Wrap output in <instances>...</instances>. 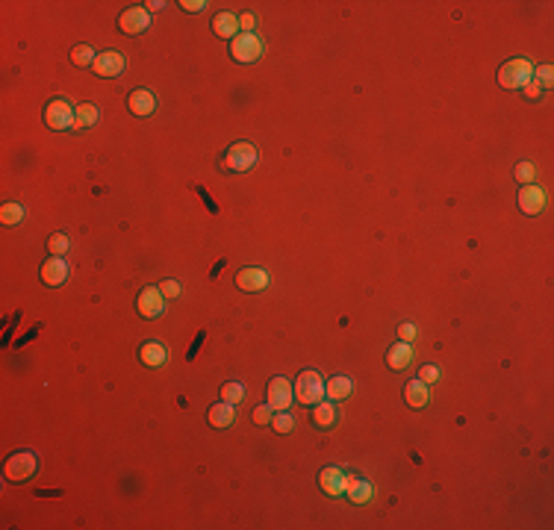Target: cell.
Wrapping results in <instances>:
<instances>
[{
	"instance_id": "obj_1",
	"label": "cell",
	"mask_w": 554,
	"mask_h": 530,
	"mask_svg": "<svg viewBox=\"0 0 554 530\" xmlns=\"http://www.w3.org/2000/svg\"><path fill=\"white\" fill-rule=\"evenodd\" d=\"M256 163H260V151H256V144H251V142L230 144L225 159H221V165L233 171V174H245V171H251Z\"/></svg>"
},
{
	"instance_id": "obj_2",
	"label": "cell",
	"mask_w": 554,
	"mask_h": 530,
	"mask_svg": "<svg viewBox=\"0 0 554 530\" xmlns=\"http://www.w3.org/2000/svg\"><path fill=\"white\" fill-rule=\"evenodd\" d=\"M534 80V65L528 63V59H507L501 68H498V83L501 89H525L528 83Z\"/></svg>"
},
{
	"instance_id": "obj_3",
	"label": "cell",
	"mask_w": 554,
	"mask_h": 530,
	"mask_svg": "<svg viewBox=\"0 0 554 530\" xmlns=\"http://www.w3.org/2000/svg\"><path fill=\"white\" fill-rule=\"evenodd\" d=\"M295 398L304 406H316L318 401H325V377L318 372H301L295 380Z\"/></svg>"
},
{
	"instance_id": "obj_4",
	"label": "cell",
	"mask_w": 554,
	"mask_h": 530,
	"mask_svg": "<svg viewBox=\"0 0 554 530\" xmlns=\"http://www.w3.org/2000/svg\"><path fill=\"white\" fill-rule=\"evenodd\" d=\"M230 56L236 59V63H256V59L263 56V39L256 33H239L236 39L230 42Z\"/></svg>"
},
{
	"instance_id": "obj_5",
	"label": "cell",
	"mask_w": 554,
	"mask_h": 530,
	"mask_svg": "<svg viewBox=\"0 0 554 530\" xmlns=\"http://www.w3.org/2000/svg\"><path fill=\"white\" fill-rule=\"evenodd\" d=\"M35 468H39V460H35L33 451H15L6 460V477L15 480V483H24V480L35 474Z\"/></svg>"
},
{
	"instance_id": "obj_6",
	"label": "cell",
	"mask_w": 554,
	"mask_h": 530,
	"mask_svg": "<svg viewBox=\"0 0 554 530\" xmlns=\"http://www.w3.org/2000/svg\"><path fill=\"white\" fill-rule=\"evenodd\" d=\"M74 113H77V109H74L65 97H54L44 109V121L51 130H71L74 127Z\"/></svg>"
},
{
	"instance_id": "obj_7",
	"label": "cell",
	"mask_w": 554,
	"mask_h": 530,
	"mask_svg": "<svg viewBox=\"0 0 554 530\" xmlns=\"http://www.w3.org/2000/svg\"><path fill=\"white\" fill-rule=\"evenodd\" d=\"M136 310L142 318H159L165 313V295L159 292V286H145L136 298Z\"/></svg>"
},
{
	"instance_id": "obj_8",
	"label": "cell",
	"mask_w": 554,
	"mask_h": 530,
	"mask_svg": "<svg viewBox=\"0 0 554 530\" xmlns=\"http://www.w3.org/2000/svg\"><path fill=\"white\" fill-rule=\"evenodd\" d=\"M292 401H295L292 383L286 377H275L272 383H268V406H272L275 413H283V410H289V406H292Z\"/></svg>"
},
{
	"instance_id": "obj_9",
	"label": "cell",
	"mask_w": 554,
	"mask_h": 530,
	"mask_svg": "<svg viewBox=\"0 0 554 530\" xmlns=\"http://www.w3.org/2000/svg\"><path fill=\"white\" fill-rule=\"evenodd\" d=\"M147 24H151V12H147L145 6H130V9L121 12V18H118L121 33H127V35H139V33H145V30H147Z\"/></svg>"
},
{
	"instance_id": "obj_10",
	"label": "cell",
	"mask_w": 554,
	"mask_h": 530,
	"mask_svg": "<svg viewBox=\"0 0 554 530\" xmlns=\"http://www.w3.org/2000/svg\"><path fill=\"white\" fill-rule=\"evenodd\" d=\"M124 53H118V51H104V53H97V59H95V74L97 77H106V80H113V77H121L124 74Z\"/></svg>"
},
{
	"instance_id": "obj_11",
	"label": "cell",
	"mask_w": 554,
	"mask_h": 530,
	"mask_svg": "<svg viewBox=\"0 0 554 530\" xmlns=\"http://www.w3.org/2000/svg\"><path fill=\"white\" fill-rule=\"evenodd\" d=\"M236 286L242 292H266L268 289V271L260 265H245L239 274H236Z\"/></svg>"
},
{
	"instance_id": "obj_12",
	"label": "cell",
	"mask_w": 554,
	"mask_h": 530,
	"mask_svg": "<svg viewBox=\"0 0 554 530\" xmlns=\"http://www.w3.org/2000/svg\"><path fill=\"white\" fill-rule=\"evenodd\" d=\"M68 277H71V265L65 256H51L47 263H42V283H47V286H63Z\"/></svg>"
},
{
	"instance_id": "obj_13",
	"label": "cell",
	"mask_w": 554,
	"mask_h": 530,
	"mask_svg": "<svg viewBox=\"0 0 554 530\" xmlns=\"http://www.w3.org/2000/svg\"><path fill=\"white\" fill-rule=\"evenodd\" d=\"M348 483H351V477L336 465H330V468H325V472L318 474V486H322L327 495H345Z\"/></svg>"
},
{
	"instance_id": "obj_14",
	"label": "cell",
	"mask_w": 554,
	"mask_h": 530,
	"mask_svg": "<svg viewBox=\"0 0 554 530\" xmlns=\"http://www.w3.org/2000/svg\"><path fill=\"white\" fill-rule=\"evenodd\" d=\"M519 209L525 215H539L546 209V192L537 186V183H531V186H522L519 192Z\"/></svg>"
},
{
	"instance_id": "obj_15",
	"label": "cell",
	"mask_w": 554,
	"mask_h": 530,
	"mask_svg": "<svg viewBox=\"0 0 554 530\" xmlns=\"http://www.w3.org/2000/svg\"><path fill=\"white\" fill-rule=\"evenodd\" d=\"M127 106H130V113L139 115V118L154 115L156 113V97H154V92H147V89H136V92H130Z\"/></svg>"
},
{
	"instance_id": "obj_16",
	"label": "cell",
	"mask_w": 554,
	"mask_h": 530,
	"mask_svg": "<svg viewBox=\"0 0 554 530\" xmlns=\"http://www.w3.org/2000/svg\"><path fill=\"white\" fill-rule=\"evenodd\" d=\"M139 360L147 368H163L168 363V348H165L163 342H145L142 351H139Z\"/></svg>"
},
{
	"instance_id": "obj_17",
	"label": "cell",
	"mask_w": 554,
	"mask_h": 530,
	"mask_svg": "<svg viewBox=\"0 0 554 530\" xmlns=\"http://www.w3.org/2000/svg\"><path fill=\"white\" fill-rule=\"evenodd\" d=\"M404 401H407V406H413V410H422V406H427L430 401V392H427V383L425 380H410L407 386H404Z\"/></svg>"
},
{
	"instance_id": "obj_18",
	"label": "cell",
	"mask_w": 554,
	"mask_h": 530,
	"mask_svg": "<svg viewBox=\"0 0 554 530\" xmlns=\"http://www.w3.org/2000/svg\"><path fill=\"white\" fill-rule=\"evenodd\" d=\"M233 422H236V404H227V401H221V404H213L209 406V424L213 427H230Z\"/></svg>"
},
{
	"instance_id": "obj_19",
	"label": "cell",
	"mask_w": 554,
	"mask_h": 530,
	"mask_svg": "<svg viewBox=\"0 0 554 530\" xmlns=\"http://www.w3.org/2000/svg\"><path fill=\"white\" fill-rule=\"evenodd\" d=\"M213 30L215 35H221V39H236L239 35V18L233 15V12H218V15L213 18Z\"/></svg>"
},
{
	"instance_id": "obj_20",
	"label": "cell",
	"mask_w": 554,
	"mask_h": 530,
	"mask_svg": "<svg viewBox=\"0 0 554 530\" xmlns=\"http://www.w3.org/2000/svg\"><path fill=\"white\" fill-rule=\"evenodd\" d=\"M410 360H413V348H410V342H396L392 348L386 351V365L389 368H396V372H401V368H407L410 365Z\"/></svg>"
},
{
	"instance_id": "obj_21",
	"label": "cell",
	"mask_w": 554,
	"mask_h": 530,
	"mask_svg": "<svg viewBox=\"0 0 554 530\" xmlns=\"http://www.w3.org/2000/svg\"><path fill=\"white\" fill-rule=\"evenodd\" d=\"M325 392H327V398L330 401H345L351 392H354V380L351 377H345V374H339V377H330L327 383H325Z\"/></svg>"
},
{
	"instance_id": "obj_22",
	"label": "cell",
	"mask_w": 554,
	"mask_h": 530,
	"mask_svg": "<svg viewBox=\"0 0 554 530\" xmlns=\"http://www.w3.org/2000/svg\"><path fill=\"white\" fill-rule=\"evenodd\" d=\"M348 501L351 504H368L375 498V486L368 483V480H360V477H351V483H348Z\"/></svg>"
},
{
	"instance_id": "obj_23",
	"label": "cell",
	"mask_w": 554,
	"mask_h": 530,
	"mask_svg": "<svg viewBox=\"0 0 554 530\" xmlns=\"http://www.w3.org/2000/svg\"><path fill=\"white\" fill-rule=\"evenodd\" d=\"M313 424L322 427V430L334 427V424H336V406L330 404V401H318V404L313 406Z\"/></svg>"
},
{
	"instance_id": "obj_24",
	"label": "cell",
	"mask_w": 554,
	"mask_h": 530,
	"mask_svg": "<svg viewBox=\"0 0 554 530\" xmlns=\"http://www.w3.org/2000/svg\"><path fill=\"white\" fill-rule=\"evenodd\" d=\"M97 118H101V113H97V106H95V103H80V106H77V113H74V127L89 130V127H95V124H97Z\"/></svg>"
},
{
	"instance_id": "obj_25",
	"label": "cell",
	"mask_w": 554,
	"mask_h": 530,
	"mask_svg": "<svg viewBox=\"0 0 554 530\" xmlns=\"http://www.w3.org/2000/svg\"><path fill=\"white\" fill-rule=\"evenodd\" d=\"M95 51H92V47L89 44H77V47H74V51H71V63L74 65H77V68H89V65H95Z\"/></svg>"
},
{
	"instance_id": "obj_26",
	"label": "cell",
	"mask_w": 554,
	"mask_h": 530,
	"mask_svg": "<svg viewBox=\"0 0 554 530\" xmlns=\"http://www.w3.org/2000/svg\"><path fill=\"white\" fill-rule=\"evenodd\" d=\"M0 221L9 227H15L24 221V206L21 204H3V209H0Z\"/></svg>"
},
{
	"instance_id": "obj_27",
	"label": "cell",
	"mask_w": 554,
	"mask_h": 530,
	"mask_svg": "<svg viewBox=\"0 0 554 530\" xmlns=\"http://www.w3.org/2000/svg\"><path fill=\"white\" fill-rule=\"evenodd\" d=\"M71 248V239L65 236V233H54L51 239H47V251H51L54 256H65Z\"/></svg>"
},
{
	"instance_id": "obj_28",
	"label": "cell",
	"mask_w": 554,
	"mask_h": 530,
	"mask_svg": "<svg viewBox=\"0 0 554 530\" xmlns=\"http://www.w3.org/2000/svg\"><path fill=\"white\" fill-rule=\"evenodd\" d=\"M513 177L519 183H525V186H531V183L537 180V165L534 163H519L513 168Z\"/></svg>"
},
{
	"instance_id": "obj_29",
	"label": "cell",
	"mask_w": 554,
	"mask_h": 530,
	"mask_svg": "<svg viewBox=\"0 0 554 530\" xmlns=\"http://www.w3.org/2000/svg\"><path fill=\"white\" fill-rule=\"evenodd\" d=\"M221 398H225L227 404H239V401L245 398V386L236 383V380H230V383L221 386Z\"/></svg>"
},
{
	"instance_id": "obj_30",
	"label": "cell",
	"mask_w": 554,
	"mask_h": 530,
	"mask_svg": "<svg viewBox=\"0 0 554 530\" xmlns=\"http://www.w3.org/2000/svg\"><path fill=\"white\" fill-rule=\"evenodd\" d=\"M272 427L277 430V433H292V427H295V418L289 415V410H283V413H275V418H272Z\"/></svg>"
},
{
	"instance_id": "obj_31",
	"label": "cell",
	"mask_w": 554,
	"mask_h": 530,
	"mask_svg": "<svg viewBox=\"0 0 554 530\" xmlns=\"http://www.w3.org/2000/svg\"><path fill=\"white\" fill-rule=\"evenodd\" d=\"M159 292L165 295V298H180V292H183V286L177 280H163L159 283Z\"/></svg>"
},
{
	"instance_id": "obj_32",
	"label": "cell",
	"mask_w": 554,
	"mask_h": 530,
	"mask_svg": "<svg viewBox=\"0 0 554 530\" xmlns=\"http://www.w3.org/2000/svg\"><path fill=\"white\" fill-rule=\"evenodd\" d=\"M272 418H275V410H272V406H256V410H254V422L256 424H272Z\"/></svg>"
},
{
	"instance_id": "obj_33",
	"label": "cell",
	"mask_w": 554,
	"mask_h": 530,
	"mask_svg": "<svg viewBox=\"0 0 554 530\" xmlns=\"http://www.w3.org/2000/svg\"><path fill=\"white\" fill-rule=\"evenodd\" d=\"M534 80H537L539 85H546V89H548L551 80H554V68H551V65H539V68H537V74H534Z\"/></svg>"
},
{
	"instance_id": "obj_34",
	"label": "cell",
	"mask_w": 554,
	"mask_h": 530,
	"mask_svg": "<svg viewBox=\"0 0 554 530\" xmlns=\"http://www.w3.org/2000/svg\"><path fill=\"white\" fill-rule=\"evenodd\" d=\"M418 380H425L427 386L437 383V380H439V368L437 365H422V368H418Z\"/></svg>"
},
{
	"instance_id": "obj_35",
	"label": "cell",
	"mask_w": 554,
	"mask_h": 530,
	"mask_svg": "<svg viewBox=\"0 0 554 530\" xmlns=\"http://www.w3.org/2000/svg\"><path fill=\"white\" fill-rule=\"evenodd\" d=\"M416 324H410V322H404L401 327H398V336H401V342H413L416 339Z\"/></svg>"
},
{
	"instance_id": "obj_36",
	"label": "cell",
	"mask_w": 554,
	"mask_h": 530,
	"mask_svg": "<svg viewBox=\"0 0 554 530\" xmlns=\"http://www.w3.org/2000/svg\"><path fill=\"white\" fill-rule=\"evenodd\" d=\"M254 27H256V18L251 15V12H245V15H239V30L254 33Z\"/></svg>"
},
{
	"instance_id": "obj_37",
	"label": "cell",
	"mask_w": 554,
	"mask_h": 530,
	"mask_svg": "<svg viewBox=\"0 0 554 530\" xmlns=\"http://www.w3.org/2000/svg\"><path fill=\"white\" fill-rule=\"evenodd\" d=\"M539 92H543V85H539L537 80H531V83H528V85H525V94H528V97H534V101H537V97H539Z\"/></svg>"
},
{
	"instance_id": "obj_38",
	"label": "cell",
	"mask_w": 554,
	"mask_h": 530,
	"mask_svg": "<svg viewBox=\"0 0 554 530\" xmlns=\"http://www.w3.org/2000/svg\"><path fill=\"white\" fill-rule=\"evenodd\" d=\"M206 3H204V0H183V9H186V12H201Z\"/></svg>"
},
{
	"instance_id": "obj_39",
	"label": "cell",
	"mask_w": 554,
	"mask_h": 530,
	"mask_svg": "<svg viewBox=\"0 0 554 530\" xmlns=\"http://www.w3.org/2000/svg\"><path fill=\"white\" fill-rule=\"evenodd\" d=\"M165 3H163V0H151V3H145V9L147 12H159V9H163Z\"/></svg>"
}]
</instances>
